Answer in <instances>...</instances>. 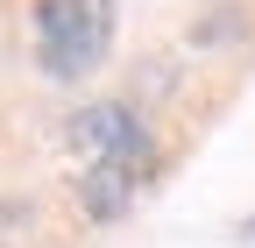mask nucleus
Listing matches in <instances>:
<instances>
[{
    "label": "nucleus",
    "mask_w": 255,
    "mask_h": 248,
    "mask_svg": "<svg viewBox=\"0 0 255 248\" xmlns=\"http://www.w3.org/2000/svg\"><path fill=\"white\" fill-rule=\"evenodd\" d=\"M114 50V0H43L36 7V64L57 85H78Z\"/></svg>",
    "instance_id": "f257e3e1"
},
{
    "label": "nucleus",
    "mask_w": 255,
    "mask_h": 248,
    "mask_svg": "<svg viewBox=\"0 0 255 248\" xmlns=\"http://www.w3.org/2000/svg\"><path fill=\"white\" fill-rule=\"evenodd\" d=\"M142 170H149V142H135V149H114V156L85 163V170H78V206H85V220L114 227L121 213L135 206V192H142Z\"/></svg>",
    "instance_id": "f03ea898"
},
{
    "label": "nucleus",
    "mask_w": 255,
    "mask_h": 248,
    "mask_svg": "<svg viewBox=\"0 0 255 248\" xmlns=\"http://www.w3.org/2000/svg\"><path fill=\"white\" fill-rule=\"evenodd\" d=\"M64 142H71V156L100 163V156H114V149L149 142V128H142L135 100H92V107H78L71 121H64Z\"/></svg>",
    "instance_id": "7ed1b4c3"
},
{
    "label": "nucleus",
    "mask_w": 255,
    "mask_h": 248,
    "mask_svg": "<svg viewBox=\"0 0 255 248\" xmlns=\"http://www.w3.org/2000/svg\"><path fill=\"white\" fill-rule=\"evenodd\" d=\"M241 28H248V7H234V0H220V7H206L199 21L184 28V43H191V50H227V43L241 36Z\"/></svg>",
    "instance_id": "20e7f679"
}]
</instances>
